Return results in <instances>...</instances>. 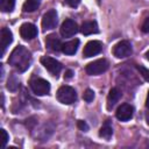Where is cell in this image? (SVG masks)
<instances>
[{"instance_id": "cb8c5ba5", "label": "cell", "mask_w": 149, "mask_h": 149, "mask_svg": "<svg viewBox=\"0 0 149 149\" xmlns=\"http://www.w3.org/2000/svg\"><path fill=\"white\" fill-rule=\"evenodd\" d=\"M1 136H2V144H1V147L5 148L6 143L8 142V139H9V136H8V134H7V132L5 129H1Z\"/></svg>"}, {"instance_id": "e0dca14e", "label": "cell", "mask_w": 149, "mask_h": 149, "mask_svg": "<svg viewBox=\"0 0 149 149\" xmlns=\"http://www.w3.org/2000/svg\"><path fill=\"white\" fill-rule=\"evenodd\" d=\"M113 134V128H112V125H111V121L109 120H106L105 123L102 125V127L100 128V132H99V135L105 139V140H109L111 136Z\"/></svg>"}, {"instance_id": "277c9868", "label": "cell", "mask_w": 149, "mask_h": 149, "mask_svg": "<svg viewBox=\"0 0 149 149\" xmlns=\"http://www.w3.org/2000/svg\"><path fill=\"white\" fill-rule=\"evenodd\" d=\"M30 88L36 95H44L49 93L50 84L43 78H34L30 80Z\"/></svg>"}, {"instance_id": "44dd1931", "label": "cell", "mask_w": 149, "mask_h": 149, "mask_svg": "<svg viewBox=\"0 0 149 149\" xmlns=\"http://www.w3.org/2000/svg\"><path fill=\"white\" fill-rule=\"evenodd\" d=\"M83 98H84V100H85L86 102H91V101H93V99H94V92H93L91 88H87V90L84 92Z\"/></svg>"}, {"instance_id": "7c38bea8", "label": "cell", "mask_w": 149, "mask_h": 149, "mask_svg": "<svg viewBox=\"0 0 149 149\" xmlns=\"http://www.w3.org/2000/svg\"><path fill=\"white\" fill-rule=\"evenodd\" d=\"M0 42H1V55H3L6 52V49L8 48V45L13 42V34L8 28H2L1 29V34H0Z\"/></svg>"}, {"instance_id": "7402d4cb", "label": "cell", "mask_w": 149, "mask_h": 149, "mask_svg": "<svg viewBox=\"0 0 149 149\" xmlns=\"http://www.w3.org/2000/svg\"><path fill=\"white\" fill-rule=\"evenodd\" d=\"M137 70L140 71V74H141L147 81H149V69L144 68L143 65H137Z\"/></svg>"}, {"instance_id": "f1b7e54d", "label": "cell", "mask_w": 149, "mask_h": 149, "mask_svg": "<svg viewBox=\"0 0 149 149\" xmlns=\"http://www.w3.org/2000/svg\"><path fill=\"white\" fill-rule=\"evenodd\" d=\"M146 121H147V123L149 125V113L146 114Z\"/></svg>"}, {"instance_id": "ba28073f", "label": "cell", "mask_w": 149, "mask_h": 149, "mask_svg": "<svg viewBox=\"0 0 149 149\" xmlns=\"http://www.w3.org/2000/svg\"><path fill=\"white\" fill-rule=\"evenodd\" d=\"M78 30H79V29H78V24H77L73 20H71V19H66V20L62 23L61 29H59L61 35H62L63 37H71V36H73L74 34H77Z\"/></svg>"}, {"instance_id": "ac0fdd59", "label": "cell", "mask_w": 149, "mask_h": 149, "mask_svg": "<svg viewBox=\"0 0 149 149\" xmlns=\"http://www.w3.org/2000/svg\"><path fill=\"white\" fill-rule=\"evenodd\" d=\"M38 7H40V0H26L22 6V9L26 13H31L35 12Z\"/></svg>"}, {"instance_id": "6da1fadb", "label": "cell", "mask_w": 149, "mask_h": 149, "mask_svg": "<svg viewBox=\"0 0 149 149\" xmlns=\"http://www.w3.org/2000/svg\"><path fill=\"white\" fill-rule=\"evenodd\" d=\"M8 63L17 71L23 72L31 64V54L23 45H17L9 55Z\"/></svg>"}, {"instance_id": "8fae6325", "label": "cell", "mask_w": 149, "mask_h": 149, "mask_svg": "<svg viewBox=\"0 0 149 149\" xmlns=\"http://www.w3.org/2000/svg\"><path fill=\"white\" fill-rule=\"evenodd\" d=\"M20 35L23 40H27V41L33 40L37 36V28L35 24L26 22L20 27Z\"/></svg>"}, {"instance_id": "603a6c76", "label": "cell", "mask_w": 149, "mask_h": 149, "mask_svg": "<svg viewBox=\"0 0 149 149\" xmlns=\"http://www.w3.org/2000/svg\"><path fill=\"white\" fill-rule=\"evenodd\" d=\"M77 126H78V128H79L80 130H83V132H87V130H88V125H87L85 121H83V120H79V121L77 122Z\"/></svg>"}, {"instance_id": "8992f818", "label": "cell", "mask_w": 149, "mask_h": 149, "mask_svg": "<svg viewBox=\"0 0 149 149\" xmlns=\"http://www.w3.org/2000/svg\"><path fill=\"white\" fill-rule=\"evenodd\" d=\"M41 63H42V65L50 72V73H52V74H55V76H57L59 72H61V70H62V64L57 61V59H55V58H52V57H49V56H43V57H41Z\"/></svg>"}, {"instance_id": "484cf974", "label": "cell", "mask_w": 149, "mask_h": 149, "mask_svg": "<svg viewBox=\"0 0 149 149\" xmlns=\"http://www.w3.org/2000/svg\"><path fill=\"white\" fill-rule=\"evenodd\" d=\"M65 2L70 6V7H77L80 3V0H65Z\"/></svg>"}, {"instance_id": "d4e9b609", "label": "cell", "mask_w": 149, "mask_h": 149, "mask_svg": "<svg viewBox=\"0 0 149 149\" xmlns=\"http://www.w3.org/2000/svg\"><path fill=\"white\" fill-rule=\"evenodd\" d=\"M141 29L143 33H149V16H147L141 26Z\"/></svg>"}, {"instance_id": "83f0119b", "label": "cell", "mask_w": 149, "mask_h": 149, "mask_svg": "<svg viewBox=\"0 0 149 149\" xmlns=\"http://www.w3.org/2000/svg\"><path fill=\"white\" fill-rule=\"evenodd\" d=\"M146 106L149 108V91H148V95H147V100H146Z\"/></svg>"}, {"instance_id": "9a60e30c", "label": "cell", "mask_w": 149, "mask_h": 149, "mask_svg": "<svg viewBox=\"0 0 149 149\" xmlns=\"http://www.w3.org/2000/svg\"><path fill=\"white\" fill-rule=\"evenodd\" d=\"M78 47H79V40L74 38V40H71L69 42H65L62 45V51L65 55H74L78 50Z\"/></svg>"}, {"instance_id": "4fadbf2b", "label": "cell", "mask_w": 149, "mask_h": 149, "mask_svg": "<svg viewBox=\"0 0 149 149\" xmlns=\"http://www.w3.org/2000/svg\"><path fill=\"white\" fill-rule=\"evenodd\" d=\"M62 42L57 37L56 34H50L45 37V47L51 51H59L62 50Z\"/></svg>"}, {"instance_id": "2e32d148", "label": "cell", "mask_w": 149, "mask_h": 149, "mask_svg": "<svg viewBox=\"0 0 149 149\" xmlns=\"http://www.w3.org/2000/svg\"><path fill=\"white\" fill-rule=\"evenodd\" d=\"M80 31L84 35H91V34H97L99 31V28L95 21H86L81 24Z\"/></svg>"}, {"instance_id": "5b68a950", "label": "cell", "mask_w": 149, "mask_h": 149, "mask_svg": "<svg viewBox=\"0 0 149 149\" xmlns=\"http://www.w3.org/2000/svg\"><path fill=\"white\" fill-rule=\"evenodd\" d=\"M133 52V49H132V44L130 42L128 41H121L119 43H116L113 48V54L115 57L118 58H125V57H128L130 56Z\"/></svg>"}, {"instance_id": "d6986e66", "label": "cell", "mask_w": 149, "mask_h": 149, "mask_svg": "<svg viewBox=\"0 0 149 149\" xmlns=\"http://www.w3.org/2000/svg\"><path fill=\"white\" fill-rule=\"evenodd\" d=\"M15 6V0H0V8L2 12H12Z\"/></svg>"}, {"instance_id": "30bf717a", "label": "cell", "mask_w": 149, "mask_h": 149, "mask_svg": "<svg viewBox=\"0 0 149 149\" xmlns=\"http://www.w3.org/2000/svg\"><path fill=\"white\" fill-rule=\"evenodd\" d=\"M133 114H134V107L129 104H122L121 106L118 107V109L115 112L116 118L123 122L130 120L133 118Z\"/></svg>"}, {"instance_id": "4316f807", "label": "cell", "mask_w": 149, "mask_h": 149, "mask_svg": "<svg viewBox=\"0 0 149 149\" xmlns=\"http://www.w3.org/2000/svg\"><path fill=\"white\" fill-rule=\"evenodd\" d=\"M72 74H73L72 70H68V71L65 72V76H64V77H65L66 79H69V78H71V77H72Z\"/></svg>"}, {"instance_id": "52a82bcc", "label": "cell", "mask_w": 149, "mask_h": 149, "mask_svg": "<svg viewBox=\"0 0 149 149\" xmlns=\"http://www.w3.org/2000/svg\"><path fill=\"white\" fill-rule=\"evenodd\" d=\"M57 12L55 9H50L48 10L43 17H42V29L45 31V30H50V29H54L57 24Z\"/></svg>"}, {"instance_id": "7a4b0ae2", "label": "cell", "mask_w": 149, "mask_h": 149, "mask_svg": "<svg viewBox=\"0 0 149 149\" xmlns=\"http://www.w3.org/2000/svg\"><path fill=\"white\" fill-rule=\"evenodd\" d=\"M56 97H57V100L59 102L65 104V105H70V104L76 101L77 93H76L73 87L68 86V85H63L58 88V91L56 93Z\"/></svg>"}, {"instance_id": "5bb4252c", "label": "cell", "mask_w": 149, "mask_h": 149, "mask_svg": "<svg viewBox=\"0 0 149 149\" xmlns=\"http://www.w3.org/2000/svg\"><path fill=\"white\" fill-rule=\"evenodd\" d=\"M121 95L122 94H121V91L119 88H116V87L111 88V91L108 93V97H107V108L112 109L116 105V102L120 100Z\"/></svg>"}, {"instance_id": "3957f363", "label": "cell", "mask_w": 149, "mask_h": 149, "mask_svg": "<svg viewBox=\"0 0 149 149\" xmlns=\"http://www.w3.org/2000/svg\"><path fill=\"white\" fill-rule=\"evenodd\" d=\"M109 66V63L107 59L105 58H100V59H97V61H93L91 63H88L85 68L86 70V73L90 74V76H97V74H100L105 71H107Z\"/></svg>"}, {"instance_id": "9c48e42d", "label": "cell", "mask_w": 149, "mask_h": 149, "mask_svg": "<svg viewBox=\"0 0 149 149\" xmlns=\"http://www.w3.org/2000/svg\"><path fill=\"white\" fill-rule=\"evenodd\" d=\"M102 50V43L100 41H90L86 43V45L84 47V50H83V56L88 58V57H92V56H95L98 54H100Z\"/></svg>"}, {"instance_id": "f546056e", "label": "cell", "mask_w": 149, "mask_h": 149, "mask_svg": "<svg viewBox=\"0 0 149 149\" xmlns=\"http://www.w3.org/2000/svg\"><path fill=\"white\" fill-rule=\"evenodd\" d=\"M146 58H147V59L149 61V50H148V51L146 52Z\"/></svg>"}, {"instance_id": "ffe728a7", "label": "cell", "mask_w": 149, "mask_h": 149, "mask_svg": "<svg viewBox=\"0 0 149 149\" xmlns=\"http://www.w3.org/2000/svg\"><path fill=\"white\" fill-rule=\"evenodd\" d=\"M19 87V80L15 77H10L7 81V88L10 91H15Z\"/></svg>"}]
</instances>
